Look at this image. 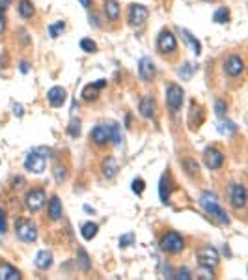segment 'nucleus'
Wrapping results in <instances>:
<instances>
[{
  "label": "nucleus",
  "mask_w": 248,
  "mask_h": 280,
  "mask_svg": "<svg viewBox=\"0 0 248 280\" xmlns=\"http://www.w3.org/2000/svg\"><path fill=\"white\" fill-rule=\"evenodd\" d=\"M200 206H202L203 211H205L215 223L222 224V226H228V224H230V215H228L226 209L220 206L218 196L213 191L202 192V196H200Z\"/></svg>",
  "instance_id": "nucleus-1"
},
{
  "label": "nucleus",
  "mask_w": 248,
  "mask_h": 280,
  "mask_svg": "<svg viewBox=\"0 0 248 280\" xmlns=\"http://www.w3.org/2000/svg\"><path fill=\"white\" fill-rule=\"evenodd\" d=\"M159 247L166 254H179V252L185 250L187 241L176 230H164V232L159 235Z\"/></svg>",
  "instance_id": "nucleus-2"
},
{
  "label": "nucleus",
  "mask_w": 248,
  "mask_h": 280,
  "mask_svg": "<svg viewBox=\"0 0 248 280\" xmlns=\"http://www.w3.org/2000/svg\"><path fill=\"white\" fill-rule=\"evenodd\" d=\"M155 49L160 56H164V58H172L174 54H177L179 43H177L176 34L172 30H168V28H162L155 39Z\"/></svg>",
  "instance_id": "nucleus-3"
},
{
  "label": "nucleus",
  "mask_w": 248,
  "mask_h": 280,
  "mask_svg": "<svg viewBox=\"0 0 248 280\" xmlns=\"http://www.w3.org/2000/svg\"><path fill=\"white\" fill-rule=\"evenodd\" d=\"M244 69H246V64H244L243 54L239 52H232L224 58L222 62V71L228 78H239L244 75Z\"/></svg>",
  "instance_id": "nucleus-4"
},
{
  "label": "nucleus",
  "mask_w": 248,
  "mask_h": 280,
  "mask_svg": "<svg viewBox=\"0 0 248 280\" xmlns=\"http://www.w3.org/2000/svg\"><path fill=\"white\" fill-rule=\"evenodd\" d=\"M196 259H198V265L203 267V269L217 271L218 264H220V252H218L215 247H211V245H203V247L198 249Z\"/></svg>",
  "instance_id": "nucleus-5"
},
{
  "label": "nucleus",
  "mask_w": 248,
  "mask_h": 280,
  "mask_svg": "<svg viewBox=\"0 0 248 280\" xmlns=\"http://www.w3.org/2000/svg\"><path fill=\"white\" fill-rule=\"evenodd\" d=\"M47 155H49V148L32 150L25 159V168L32 174H42L47 166Z\"/></svg>",
  "instance_id": "nucleus-6"
},
{
  "label": "nucleus",
  "mask_w": 248,
  "mask_h": 280,
  "mask_svg": "<svg viewBox=\"0 0 248 280\" xmlns=\"http://www.w3.org/2000/svg\"><path fill=\"white\" fill-rule=\"evenodd\" d=\"M183 101H185V92L179 84H166V107L170 110V114H177L183 109Z\"/></svg>",
  "instance_id": "nucleus-7"
},
{
  "label": "nucleus",
  "mask_w": 248,
  "mask_h": 280,
  "mask_svg": "<svg viewBox=\"0 0 248 280\" xmlns=\"http://www.w3.org/2000/svg\"><path fill=\"white\" fill-rule=\"evenodd\" d=\"M228 202L233 209H244L246 208V187L243 183L232 182L226 187Z\"/></svg>",
  "instance_id": "nucleus-8"
},
{
  "label": "nucleus",
  "mask_w": 248,
  "mask_h": 280,
  "mask_svg": "<svg viewBox=\"0 0 248 280\" xmlns=\"http://www.w3.org/2000/svg\"><path fill=\"white\" fill-rule=\"evenodd\" d=\"M47 204V192L43 187H32L30 191L26 192L25 196V206L30 213H39Z\"/></svg>",
  "instance_id": "nucleus-9"
},
{
  "label": "nucleus",
  "mask_w": 248,
  "mask_h": 280,
  "mask_svg": "<svg viewBox=\"0 0 248 280\" xmlns=\"http://www.w3.org/2000/svg\"><path fill=\"white\" fill-rule=\"evenodd\" d=\"M15 235L23 243H36L37 226L30 218H19L15 223Z\"/></svg>",
  "instance_id": "nucleus-10"
},
{
  "label": "nucleus",
  "mask_w": 248,
  "mask_h": 280,
  "mask_svg": "<svg viewBox=\"0 0 248 280\" xmlns=\"http://www.w3.org/2000/svg\"><path fill=\"white\" fill-rule=\"evenodd\" d=\"M148 15H150V10H148L144 4L133 2V4L127 6V15H125V19H127V25L129 26H140L146 23Z\"/></svg>",
  "instance_id": "nucleus-11"
},
{
  "label": "nucleus",
  "mask_w": 248,
  "mask_h": 280,
  "mask_svg": "<svg viewBox=\"0 0 248 280\" xmlns=\"http://www.w3.org/2000/svg\"><path fill=\"white\" fill-rule=\"evenodd\" d=\"M203 165H205V168H209V170H220L224 166V153L220 148H217V146H209V148H205V151H203Z\"/></svg>",
  "instance_id": "nucleus-12"
},
{
  "label": "nucleus",
  "mask_w": 248,
  "mask_h": 280,
  "mask_svg": "<svg viewBox=\"0 0 248 280\" xmlns=\"http://www.w3.org/2000/svg\"><path fill=\"white\" fill-rule=\"evenodd\" d=\"M138 77L142 83H153L157 77V66L151 58H140L138 62Z\"/></svg>",
  "instance_id": "nucleus-13"
},
{
  "label": "nucleus",
  "mask_w": 248,
  "mask_h": 280,
  "mask_svg": "<svg viewBox=\"0 0 248 280\" xmlns=\"http://www.w3.org/2000/svg\"><path fill=\"white\" fill-rule=\"evenodd\" d=\"M90 142H92L95 148H105L109 144L110 138H109V127L105 124H99V125H93L92 131H90Z\"/></svg>",
  "instance_id": "nucleus-14"
},
{
  "label": "nucleus",
  "mask_w": 248,
  "mask_h": 280,
  "mask_svg": "<svg viewBox=\"0 0 248 280\" xmlns=\"http://www.w3.org/2000/svg\"><path fill=\"white\" fill-rule=\"evenodd\" d=\"M105 86H107V81H105V78L95 81V83H90L82 88L80 95H82L84 101L93 103V101H97V99H99V95H101V88H105Z\"/></svg>",
  "instance_id": "nucleus-15"
},
{
  "label": "nucleus",
  "mask_w": 248,
  "mask_h": 280,
  "mask_svg": "<svg viewBox=\"0 0 248 280\" xmlns=\"http://www.w3.org/2000/svg\"><path fill=\"white\" fill-rule=\"evenodd\" d=\"M172 192H174V179H172L170 172L166 170L159 179V198L162 204H168Z\"/></svg>",
  "instance_id": "nucleus-16"
},
{
  "label": "nucleus",
  "mask_w": 248,
  "mask_h": 280,
  "mask_svg": "<svg viewBox=\"0 0 248 280\" xmlns=\"http://www.w3.org/2000/svg\"><path fill=\"white\" fill-rule=\"evenodd\" d=\"M187 119H189V127L196 131L198 127L205 122V109H203L202 105L192 103L191 109H189V116H187Z\"/></svg>",
  "instance_id": "nucleus-17"
},
{
  "label": "nucleus",
  "mask_w": 248,
  "mask_h": 280,
  "mask_svg": "<svg viewBox=\"0 0 248 280\" xmlns=\"http://www.w3.org/2000/svg\"><path fill=\"white\" fill-rule=\"evenodd\" d=\"M138 110L142 118L146 119H153L157 116V101L155 97H151V95H144V97L140 99L138 103Z\"/></svg>",
  "instance_id": "nucleus-18"
},
{
  "label": "nucleus",
  "mask_w": 248,
  "mask_h": 280,
  "mask_svg": "<svg viewBox=\"0 0 248 280\" xmlns=\"http://www.w3.org/2000/svg\"><path fill=\"white\" fill-rule=\"evenodd\" d=\"M47 217L49 221H60L64 215V206H62V200L58 196H51L47 200Z\"/></svg>",
  "instance_id": "nucleus-19"
},
{
  "label": "nucleus",
  "mask_w": 248,
  "mask_h": 280,
  "mask_svg": "<svg viewBox=\"0 0 248 280\" xmlns=\"http://www.w3.org/2000/svg\"><path fill=\"white\" fill-rule=\"evenodd\" d=\"M66 97H68V92H66L64 86H52V88L47 92V101H49V105H51V107H56V109L66 103Z\"/></svg>",
  "instance_id": "nucleus-20"
},
{
  "label": "nucleus",
  "mask_w": 248,
  "mask_h": 280,
  "mask_svg": "<svg viewBox=\"0 0 248 280\" xmlns=\"http://www.w3.org/2000/svg\"><path fill=\"white\" fill-rule=\"evenodd\" d=\"M105 19L109 23H118L119 17H121V6H119L118 0H105Z\"/></svg>",
  "instance_id": "nucleus-21"
},
{
  "label": "nucleus",
  "mask_w": 248,
  "mask_h": 280,
  "mask_svg": "<svg viewBox=\"0 0 248 280\" xmlns=\"http://www.w3.org/2000/svg\"><path fill=\"white\" fill-rule=\"evenodd\" d=\"M21 271L8 262H0V280H21Z\"/></svg>",
  "instance_id": "nucleus-22"
},
{
  "label": "nucleus",
  "mask_w": 248,
  "mask_h": 280,
  "mask_svg": "<svg viewBox=\"0 0 248 280\" xmlns=\"http://www.w3.org/2000/svg\"><path fill=\"white\" fill-rule=\"evenodd\" d=\"M17 11L25 21H32L36 17V6L32 4V0H19L17 2Z\"/></svg>",
  "instance_id": "nucleus-23"
},
{
  "label": "nucleus",
  "mask_w": 248,
  "mask_h": 280,
  "mask_svg": "<svg viewBox=\"0 0 248 280\" xmlns=\"http://www.w3.org/2000/svg\"><path fill=\"white\" fill-rule=\"evenodd\" d=\"M101 170H103V176L107 177V179H114V177L118 176V170H119L118 161H116L112 155L105 157L103 165H101Z\"/></svg>",
  "instance_id": "nucleus-24"
},
{
  "label": "nucleus",
  "mask_w": 248,
  "mask_h": 280,
  "mask_svg": "<svg viewBox=\"0 0 248 280\" xmlns=\"http://www.w3.org/2000/svg\"><path fill=\"white\" fill-rule=\"evenodd\" d=\"M34 264H36L37 269L42 271H47L49 267L52 265V254L51 250H39L36 254V259H34Z\"/></svg>",
  "instance_id": "nucleus-25"
},
{
  "label": "nucleus",
  "mask_w": 248,
  "mask_h": 280,
  "mask_svg": "<svg viewBox=\"0 0 248 280\" xmlns=\"http://www.w3.org/2000/svg\"><path fill=\"white\" fill-rule=\"evenodd\" d=\"M99 232V224L92 223V221H88V223H84L82 226H80V235H82L86 241H92L95 235H97Z\"/></svg>",
  "instance_id": "nucleus-26"
},
{
  "label": "nucleus",
  "mask_w": 248,
  "mask_h": 280,
  "mask_svg": "<svg viewBox=\"0 0 248 280\" xmlns=\"http://www.w3.org/2000/svg\"><path fill=\"white\" fill-rule=\"evenodd\" d=\"M232 11H230V8H226V6H222V8H218L217 11H215V15H213V21L218 23V25H226V23H230V19H232V15H230Z\"/></svg>",
  "instance_id": "nucleus-27"
},
{
  "label": "nucleus",
  "mask_w": 248,
  "mask_h": 280,
  "mask_svg": "<svg viewBox=\"0 0 248 280\" xmlns=\"http://www.w3.org/2000/svg\"><path fill=\"white\" fill-rule=\"evenodd\" d=\"M181 36H183V37L187 39V42L191 43L192 49H194V54H196V56H200V54H202V47H200V39H196V37L192 36L191 32H187L185 28H181Z\"/></svg>",
  "instance_id": "nucleus-28"
},
{
  "label": "nucleus",
  "mask_w": 248,
  "mask_h": 280,
  "mask_svg": "<svg viewBox=\"0 0 248 280\" xmlns=\"http://www.w3.org/2000/svg\"><path fill=\"white\" fill-rule=\"evenodd\" d=\"M183 168H185V172L189 174V176H194L196 177L198 174H200V165H198L194 159H183Z\"/></svg>",
  "instance_id": "nucleus-29"
},
{
  "label": "nucleus",
  "mask_w": 248,
  "mask_h": 280,
  "mask_svg": "<svg viewBox=\"0 0 248 280\" xmlns=\"http://www.w3.org/2000/svg\"><path fill=\"white\" fill-rule=\"evenodd\" d=\"M52 174H54V177H56L58 182L64 183L66 179H68L69 170H68V166H66V165H62V163H58V165H54V168H52Z\"/></svg>",
  "instance_id": "nucleus-30"
},
{
  "label": "nucleus",
  "mask_w": 248,
  "mask_h": 280,
  "mask_svg": "<svg viewBox=\"0 0 248 280\" xmlns=\"http://www.w3.org/2000/svg\"><path fill=\"white\" fill-rule=\"evenodd\" d=\"M107 127H109V138H110V142H114V144L118 146L119 142H121V133H119V127L116 124H109Z\"/></svg>",
  "instance_id": "nucleus-31"
},
{
  "label": "nucleus",
  "mask_w": 248,
  "mask_h": 280,
  "mask_svg": "<svg viewBox=\"0 0 248 280\" xmlns=\"http://www.w3.org/2000/svg\"><path fill=\"white\" fill-rule=\"evenodd\" d=\"M66 30V23L64 21H58V23H54V25H51L49 26V36L52 37V39H56L62 32Z\"/></svg>",
  "instance_id": "nucleus-32"
},
{
  "label": "nucleus",
  "mask_w": 248,
  "mask_h": 280,
  "mask_svg": "<svg viewBox=\"0 0 248 280\" xmlns=\"http://www.w3.org/2000/svg\"><path fill=\"white\" fill-rule=\"evenodd\" d=\"M68 133L73 136V138H77V136L80 135V119H78V118H73V119H69Z\"/></svg>",
  "instance_id": "nucleus-33"
},
{
  "label": "nucleus",
  "mask_w": 248,
  "mask_h": 280,
  "mask_svg": "<svg viewBox=\"0 0 248 280\" xmlns=\"http://www.w3.org/2000/svg\"><path fill=\"white\" fill-rule=\"evenodd\" d=\"M78 264H80V269L82 271H90V267H92L90 258H88V252L82 249H78Z\"/></svg>",
  "instance_id": "nucleus-34"
},
{
  "label": "nucleus",
  "mask_w": 248,
  "mask_h": 280,
  "mask_svg": "<svg viewBox=\"0 0 248 280\" xmlns=\"http://www.w3.org/2000/svg\"><path fill=\"white\" fill-rule=\"evenodd\" d=\"M80 49L86 52H97V45H95L92 37H82L80 39Z\"/></svg>",
  "instance_id": "nucleus-35"
},
{
  "label": "nucleus",
  "mask_w": 248,
  "mask_h": 280,
  "mask_svg": "<svg viewBox=\"0 0 248 280\" xmlns=\"http://www.w3.org/2000/svg\"><path fill=\"white\" fill-rule=\"evenodd\" d=\"M131 191L135 192V194H144V191H146V182L142 179V177H136L135 182L131 183Z\"/></svg>",
  "instance_id": "nucleus-36"
},
{
  "label": "nucleus",
  "mask_w": 248,
  "mask_h": 280,
  "mask_svg": "<svg viewBox=\"0 0 248 280\" xmlns=\"http://www.w3.org/2000/svg\"><path fill=\"white\" fill-rule=\"evenodd\" d=\"M217 129L220 131V133H226V131H230V133H235V131H237V127H235V124H232L230 119H220V124H217Z\"/></svg>",
  "instance_id": "nucleus-37"
},
{
  "label": "nucleus",
  "mask_w": 248,
  "mask_h": 280,
  "mask_svg": "<svg viewBox=\"0 0 248 280\" xmlns=\"http://www.w3.org/2000/svg\"><path fill=\"white\" fill-rule=\"evenodd\" d=\"M172 276H174L176 280H189V278H192V273L189 267H179V269H177Z\"/></svg>",
  "instance_id": "nucleus-38"
},
{
  "label": "nucleus",
  "mask_w": 248,
  "mask_h": 280,
  "mask_svg": "<svg viewBox=\"0 0 248 280\" xmlns=\"http://www.w3.org/2000/svg\"><path fill=\"white\" fill-rule=\"evenodd\" d=\"M215 112H217L218 118H224L228 112V105L224 99H217V103H215Z\"/></svg>",
  "instance_id": "nucleus-39"
},
{
  "label": "nucleus",
  "mask_w": 248,
  "mask_h": 280,
  "mask_svg": "<svg viewBox=\"0 0 248 280\" xmlns=\"http://www.w3.org/2000/svg\"><path fill=\"white\" fill-rule=\"evenodd\" d=\"M133 243H135V233H123L121 239H119V247H121V249H125L127 245H133Z\"/></svg>",
  "instance_id": "nucleus-40"
},
{
  "label": "nucleus",
  "mask_w": 248,
  "mask_h": 280,
  "mask_svg": "<svg viewBox=\"0 0 248 280\" xmlns=\"http://www.w3.org/2000/svg\"><path fill=\"white\" fill-rule=\"evenodd\" d=\"M8 232V215L4 209H0V233Z\"/></svg>",
  "instance_id": "nucleus-41"
},
{
  "label": "nucleus",
  "mask_w": 248,
  "mask_h": 280,
  "mask_svg": "<svg viewBox=\"0 0 248 280\" xmlns=\"http://www.w3.org/2000/svg\"><path fill=\"white\" fill-rule=\"evenodd\" d=\"M90 23H92V26H95V28H101V26H103V19H101V17H99V13H90Z\"/></svg>",
  "instance_id": "nucleus-42"
},
{
  "label": "nucleus",
  "mask_w": 248,
  "mask_h": 280,
  "mask_svg": "<svg viewBox=\"0 0 248 280\" xmlns=\"http://www.w3.org/2000/svg\"><path fill=\"white\" fill-rule=\"evenodd\" d=\"M8 30V19H6V11H0V36H4Z\"/></svg>",
  "instance_id": "nucleus-43"
},
{
  "label": "nucleus",
  "mask_w": 248,
  "mask_h": 280,
  "mask_svg": "<svg viewBox=\"0 0 248 280\" xmlns=\"http://www.w3.org/2000/svg\"><path fill=\"white\" fill-rule=\"evenodd\" d=\"M191 73H192V66L189 68V64H185V68L181 69V77H183V78H189V77H191Z\"/></svg>",
  "instance_id": "nucleus-44"
},
{
  "label": "nucleus",
  "mask_w": 248,
  "mask_h": 280,
  "mask_svg": "<svg viewBox=\"0 0 248 280\" xmlns=\"http://www.w3.org/2000/svg\"><path fill=\"white\" fill-rule=\"evenodd\" d=\"M19 69H21V73H28V71H30V64L23 60V62L19 64Z\"/></svg>",
  "instance_id": "nucleus-45"
},
{
  "label": "nucleus",
  "mask_w": 248,
  "mask_h": 280,
  "mask_svg": "<svg viewBox=\"0 0 248 280\" xmlns=\"http://www.w3.org/2000/svg\"><path fill=\"white\" fill-rule=\"evenodd\" d=\"M11 0H0V11H6L8 8H10Z\"/></svg>",
  "instance_id": "nucleus-46"
},
{
  "label": "nucleus",
  "mask_w": 248,
  "mask_h": 280,
  "mask_svg": "<svg viewBox=\"0 0 248 280\" xmlns=\"http://www.w3.org/2000/svg\"><path fill=\"white\" fill-rule=\"evenodd\" d=\"M13 110H15V116H23V114H25V110H23V107L19 103L13 105Z\"/></svg>",
  "instance_id": "nucleus-47"
},
{
  "label": "nucleus",
  "mask_w": 248,
  "mask_h": 280,
  "mask_svg": "<svg viewBox=\"0 0 248 280\" xmlns=\"http://www.w3.org/2000/svg\"><path fill=\"white\" fill-rule=\"evenodd\" d=\"M78 2H80V6H84L86 10H90V8L93 6V0H78Z\"/></svg>",
  "instance_id": "nucleus-48"
},
{
  "label": "nucleus",
  "mask_w": 248,
  "mask_h": 280,
  "mask_svg": "<svg viewBox=\"0 0 248 280\" xmlns=\"http://www.w3.org/2000/svg\"><path fill=\"white\" fill-rule=\"evenodd\" d=\"M84 209H86V213H90V215H92V213H93V209L90 208V206H84Z\"/></svg>",
  "instance_id": "nucleus-49"
},
{
  "label": "nucleus",
  "mask_w": 248,
  "mask_h": 280,
  "mask_svg": "<svg viewBox=\"0 0 248 280\" xmlns=\"http://www.w3.org/2000/svg\"><path fill=\"white\" fill-rule=\"evenodd\" d=\"M205 2H215V0H205Z\"/></svg>",
  "instance_id": "nucleus-50"
}]
</instances>
